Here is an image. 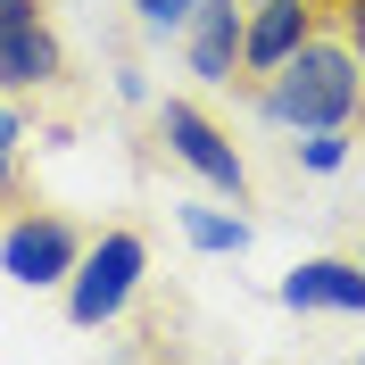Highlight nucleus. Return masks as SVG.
I'll use <instances>...</instances> for the list:
<instances>
[{
	"instance_id": "obj_5",
	"label": "nucleus",
	"mask_w": 365,
	"mask_h": 365,
	"mask_svg": "<svg viewBox=\"0 0 365 365\" xmlns=\"http://www.w3.org/2000/svg\"><path fill=\"white\" fill-rule=\"evenodd\" d=\"M58 75H67V50L42 0H0V91H50Z\"/></svg>"
},
{
	"instance_id": "obj_7",
	"label": "nucleus",
	"mask_w": 365,
	"mask_h": 365,
	"mask_svg": "<svg viewBox=\"0 0 365 365\" xmlns=\"http://www.w3.org/2000/svg\"><path fill=\"white\" fill-rule=\"evenodd\" d=\"M241 34H250V9H241V0H200L191 25H182V58H191V75L225 91L232 75H241Z\"/></svg>"
},
{
	"instance_id": "obj_2",
	"label": "nucleus",
	"mask_w": 365,
	"mask_h": 365,
	"mask_svg": "<svg viewBox=\"0 0 365 365\" xmlns=\"http://www.w3.org/2000/svg\"><path fill=\"white\" fill-rule=\"evenodd\" d=\"M141 274H150V241H141L133 225H116V232H100V241H83V257H75V274H67V324H75V332L116 324L125 307H133Z\"/></svg>"
},
{
	"instance_id": "obj_10",
	"label": "nucleus",
	"mask_w": 365,
	"mask_h": 365,
	"mask_svg": "<svg viewBox=\"0 0 365 365\" xmlns=\"http://www.w3.org/2000/svg\"><path fill=\"white\" fill-rule=\"evenodd\" d=\"M299 175H341L349 166V125H324V133H299Z\"/></svg>"
},
{
	"instance_id": "obj_6",
	"label": "nucleus",
	"mask_w": 365,
	"mask_h": 365,
	"mask_svg": "<svg viewBox=\"0 0 365 365\" xmlns=\"http://www.w3.org/2000/svg\"><path fill=\"white\" fill-rule=\"evenodd\" d=\"M274 299L291 316H365V266L357 257H299Z\"/></svg>"
},
{
	"instance_id": "obj_11",
	"label": "nucleus",
	"mask_w": 365,
	"mask_h": 365,
	"mask_svg": "<svg viewBox=\"0 0 365 365\" xmlns=\"http://www.w3.org/2000/svg\"><path fill=\"white\" fill-rule=\"evenodd\" d=\"M191 9H200V0H133V17L150 25V34H182V25H191Z\"/></svg>"
},
{
	"instance_id": "obj_13",
	"label": "nucleus",
	"mask_w": 365,
	"mask_h": 365,
	"mask_svg": "<svg viewBox=\"0 0 365 365\" xmlns=\"http://www.w3.org/2000/svg\"><path fill=\"white\" fill-rule=\"evenodd\" d=\"M116 100H125V108H141V100H150V75H141V67H116Z\"/></svg>"
},
{
	"instance_id": "obj_14",
	"label": "nucleus",
	"mask_w": 365,
	"mask_h": 365,
	"mask_svg": "<svg viewBox=\"0 0 365 365\" xmlns=\"http://www.w3.org/2000/svg\"><path fill=\"white\" fill-rule=\"evenodd\" d=\"M17 141H25V116L9 108V91H0V150H17Z\"/></svg>"
},
{
	"instance_id": "obj_8",
	"label": "nucleus",
	"mask_w": 365,
	"mask_h": 365,
	"mask_svg": "<svg viewBox=\"0 0 365 365\" xmlns=\"http://www.w3.org/2000/svg\"><path fill=\"white\" fill-rule=\"evenodd\" d=\"M316 34V0H250V34H241V75H274L299 42Z\"/></svg>"
},
{
	"instance_id": "obj_9",
	"label": "nucleus",
	"mask_w": 365,
	"mask_h": 365,
	"mask_svg": "<svg viewBox=\"0 0 365 365\" xmlns=\"http://www.w3.org/2000/svg\"><path fill=\"white\" fill-rule=\"evenodd\" d=\"M175 225H182V241H191L200 257H241V250H250V216H225V207L182 200V207H175Z\"/></svg>"
},
{
	"instance_id": "obj_3",
	"label": "nucleus",
	"mask_w": 365,
	"mask_h": 365,
	"mask_svg": "<svg viewBox=\"0 0 365 365\" xmlns=\"http://www.w3.org/2000/svg\"><path fill=\"white\" fill-rule=\"evenodd\" d=\"M158 141H166V158H182L216 200H232V207L250 200V166H241L232 133H225L207 108H191V100H158Z\"/></svg>"
},
{
	"instance_id": "obj_1",
	"label": "nucleus",
	"mask_w": 365,
	"mask_h": 365,
	"mask_svg": "<svg viewBox=\"0 0 365 365\" xmlns=\"http://www.w3.org/2000/svg\"><path fill=\"white\" fill-rule=\"evenodd\" d=\"M365 108V67L341 34H307L274 75H257V116L282 133H324Z\"/></svg>"
},
{
	"instance_id": "obj_16",
	"label": "nucleus",
	"mask_w": 365,
	"mask_h": 365,
	"mask_svg": "<svg viewBox=\"0 0 365 365\" xmlns=\"http://www.w3.org/2000/svg\"><path fill=\"white\" fill-rule=\"evenodd\" d=\"M357 365H365V349H357Z\"/></svg>"
},
{
	"instance_id": "obj_12",
	"label": "nucleus",
	"mask_w": 365,
	"mask_h": 365,
	"mask_svg": "<svg viewBox=\"0 0 365 365\" xmlns=\"http://www.w3.org/2000/svg\"><path fill=\"white\" fill-rule=\"evenodd\" d=\"M341 42L357 50V67H365V0H341Z\"/></svg>"
},
{
	"instance_id": "obj_15",
	"label": "nucleus",
	"mask_w": 365,
	"mask_h": 365,
	"mask_svg": "<svg viewBox=\"0 0 365 365\" xmlns=\"http://www.w3.org/2000/svg\"><path fill=\"white\" fill-rule=\"evenodd\" d=\"M9 182H17V150H0V191H9Z\"/></svg>"
},
{
	"instance_id": "obj_4",
	"label": "nucleus",
	"mask_w": 365,
	"mask_h": 365,
	"mask_svg": "<svg viewBox=\"0 0 365 365\" xmlns=\"http://www.w3.org/2000/svg\"><path fill=\"white\" fill-rule=\"evenodd\" d=\"M75 257H83V232L67 216H50V207H34V216H17L0 232V274L25 282V291H67Z\"/></svg>"
},
{
	"instance_id": "obj_17",
	"label": "nucleus",
	"mask_w": 365,
	"mask_h": 365,
	"mask_svg": "<svg viewBox=\"0 0 365 365\" xmlns=\"http://www.w3.org/2000/svg\"><path fill=\"white\" fill-rule=\"evenodd\" d=\"M357 266H365V257H357Z\"/></svg>"
}]
</instances>
